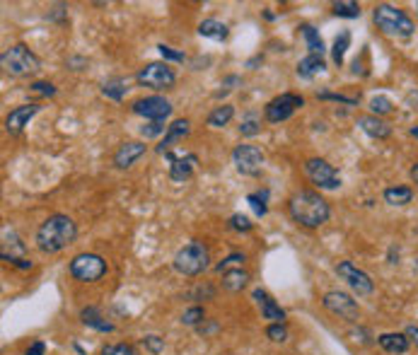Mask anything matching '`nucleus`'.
<instances>
[{"mask_svg": "<svg viewBox=\"0 0 418 355\" xmlns=\"http://www.w3.org/2000/svg\"><path fill=\"white\" fill-rule=\"evenodd\" d=\"M252 297L257 300V304H259V309H262L264 319L274 321V324H283V319H285V312H283V309H281V304L276 302V300L271 297L269 293H266V290H262V288H257V290L252 293Z\"/></svg>", "mask_w": 418, "mask_h": 355, "instance_id": "18", "label": "nucleus"}, {"mask_svg": "<svg viewBox=\"0 0 418 355\" xmlns=\"http://www.w3.org/2000/svg\"><path fill=\"white\" fill-rule=\"evenodd\" d=\"M131 109H133V114L148 119V121H165V119L172 116V102L160 95L140 97V100L133 102Z\"/></svg>", "mask_w": 418, "mask_h": 355, "instance_id": "11", "label": "nucleus"}, {"mask_svg": "<svg viewBox=\"0 0 418 355\" xmlns=\"http://www.w3.org/2000/svg\"><path fill=\"white\" fill-rule=\"evenodd\" d=\"M349 46H351V32H341V34L336 36V41H334V48H331V58H334L336 65L344 63Z\"/></svg>", "mask_w": 418, "mask_h": 355, "instance_id": "30", "label": "nucleus"}, {"mask_svg": "<svg viewBox=\"0 0 418 355\" xmlns=\"http://www.w3.org/2000/svg\"><path fill=\"white\" fill-rule=\"evenodd\" d=\"M244 261H247V256H244L242 251H232L230 256H225V259H222L220 264L215 266V271H218V273H227V271H232V269H242Z\"/></svg>", "mask_w": 418, "mask_h": 355, "instance_id": "31", "label": "nucleus"}, {"mask_svg": "<svg viewBox=\"0 0 418 355\" xmlns=\"http://www.w3.org/2000/svg\"><path fill=\"white\" fill-rule=\"evenodd\" d=\"M406 338H409V341H414L418 346V329H416V326H409V329H406Z\"/></svg>", "mask_w": 418, "mask_h": 355, "instance_id": "47", "label": "nucleus"}, {"mask_svg": "<svg viewBox=\"0 0 418 355\" xmlns=\"http://www.w3.org/2000/svg\"><path fill=\"white\" fill-rule=\"evenodd\" d=\"M266 336H269L271 341H276V343H283L288 338V329L283 324H271L269 329H266Z\"/></svg>", "mask_w": 418, "mask_h": 355, "instance_id": "41", "label": "nucleus"}, {"mask_svg": "<svg viewBox=\"0 0 418 355\" xmlns=\"http://www.w3.org/2000/svg\"><path fill=\"white\" fill-rule=\"evenodd\" d=\"M196 329H198V334L205 338V336H210V334H218V329H220V326L215 324L213 319H205L203 324H201V326H196Z\"/></svg>", "mask_w": 418, "mask_h": 355, "instance_id": "44", "label": "nucleus"}, {"mask_svg": "<svg viewBox=\"0 0 418 355\" xmlns=\"http://www.w3.org/2000/svg\"><path fill=\"white\" fill-rule=\"evenodd\" d=\"M370 109H372L375 116H382V114H389V112H392L394 105H392V100H389V97L377 95V97H372V100H370Z\"/></svg>", "mask_w": 418, "mask_h": 355, "instance_id": "34", "label": "nucleus"}, {"mask_svg": "<svg viewBox=\"0 0 418 355\" xmlns=\"http://www.w3.org/2000/svg\"><path fill=\"white\" fill-rule=\"evenodd\" d=\"M259 61H262V56H257V58H252V61H249L247 65H249V68H254V65H257Z\"/></svg>", "mask_w": 418, "mask_h": 355, "instance_id": "51", "label": "nucleus"}, {"mask_svg": "<svg viewBox=\"0 0 418 355\" xmlns=\"http://www.w3.org/2000/svg\"><path fill=\"white\" fill-rule=\"evenodd\" d=\"M167 162H170V179L177 184L191 179L194 167L198 165V157L194 152H184V155H177V152H167Z\"/></svg>", "mask_w": 418, "mask_h": 355, "instance_id": "14", "label": "nucleus"}, {"mask_svg": "<svg viewBox=\"0 0 418 355\" xmlns=\"http://www.w3.org/2000/svg\"><path fill=\"white\" fill-rule=\"evenodd\" d=\"M5 264H10V266H18V269H32V261H27V259H3Z\"/></svg>", "mask_w": 418, "mask_h": 355, "instance_id": "46", "label": "nucleus"}, {"mask_svg": "<svg viewBox=\"0 0 418 355\" xmlns=\"http://www.w3.org/2000/svg\"><path fill=\"white\" fill-rule=\"evenodd\" d=\"M324 70H327L324 56H314V53H309V56H305L300 63H297V75H300L302 80H312L314 75L324 73Z\"/></svg>", "mask_w": 418, "mask_h": 355, "instance_id": "21", "label": "nucleus"}, {"mask_svg": "<svg viewBox=\"0 0 418 355\" xmlns=\"http://www.w3.org/2000/svg\"><path fill=\"white\" fill-rule=\"evenodd\" d=\"M300 107H305V97L292 95V92H283V95L274 97V100L264 107V116L269 123H281V121H288Z\"/></svg>", "mask_w": 418, "mask_h": 355, "instance_id": "9", "label": "nucleus"}, {"mask_svg": "<svg viewBox=\"0 0 418 355\" xmlns=\"http://www.w3.org/2000/svg\"><path fill=\"white\" fill-rule=\"evenodd\" d=\"M162 130H165V123L162 121H150V123L140 126V135H143V138H157Z\"/></svg>", "mask_w": 418, "mask_h": 355, "instance_id": "40", "label": "nucleus"}, {"mask_svg": "<svg viewBox=\"0 0 418 355\" xmlns=\"http://www.w3.org/2000/svg\"><path fill=\"white\" fill-rule=\"evenodd\" d=\"M372 20L375 25H377V29L389 36H411L416 32L414 20H411L404 10L394 8V5H387V3L375 5Z\"/></svg>", "mask_w": 418, "mask_h": 355, "instance_id": "3", "label": "nucleus"}, {"mask_svg": "<svg viewBox=\"0 0 418 355\" xmlns=\"http://www.w3.org/2000/svg\"><path fill=\"white\" fill-rule=\"evenodd\" d=\"M411 179H414V184L418 187V162H416L414 167H411Z\"/></svg>", "mask_w": 418, "mask_h": 355, "instance_id": "48", "label": "nucleus"}, {"mask_svg": "<svg viewBox=\"0 0 418 355\" xmlns=\"http://www.w3.org/2000/svg\"><path fill=\"white\" fill-rule=\"evenodd\" d=\"M247 283H249V273L242 271V269H232V271L222 273V288H225V290H230V293L244 290V288H247Z\"/></svg>", "mask_w": 418, "mask_h": 355, "instance_id": "24", "label": "nucleus"}, {"mask_svg": "<svg viewBox=\"0 0 418 355\" xmlns=\"http://www.w3.org/2000/svg\"><path fill=\"white\" fill-rule=\"evenodd\" d=\"M227 225H230L232 230H237V232H252L254 222L249 220L247 215H242V213H235V215L230 217V222H227Z\"/></svg>", "mask_w": 418, "mask_h": 355, "instance_id": "36", "label": "nucleus"}, {"mask_svg": "<svg viewBox=\"0 0 418 355\" xmlns=\"http://www.w3.org/2000/svg\"><path fill=\"white\" fill-rule=\"evenodd\" d=\"M102 355H140V353L131 343H112V346L102 348Z\"/></svg>", "mask_w": 418, "mask_h": 355, "instance_id": "35", "label": "nucleus"}, {"mask_svg": "<svg viewBox=\"0 0 418 355\" xmlns=\"http://www.w3.org/2000/svg\"><path fill=\"white\" fill-rule=\"evenodd\" d=\"M143 346L145 348H148V351L150 353H162V351H165V341H162V338L160 336H155V334H150V336H145L143 338Z\"/></svg>", "mask_w": 418, "mask_h": 355, "instance_id": "42", "label": "nucleus"}, {"mask_svg": "<svg viewBox=\"0 0 418 355\" xmlns=\"http://www.w3.org/2000/svg\"><path fill=\"white\" fill-rule=\"evenodd\" d=\"M240 130H242V135H247V138H252V135H257L259 130H262V123L257 121V116H254V114H249V116L242 121Z\"/></svg>", "mask_w": 418, "mask_h": 355, "instance_id": "38", "label": "nucleus"}, {"mask_svg": "<svg viewBox=\"0 0 418 355\" xmlns=\"http://www.w3.org/2000/svg\"><path fill=\"white\" fill-rule=\"evenodd\" d=\"M416 13H418V3H416Z\"/></svg>", "mask_w": 418, "mask_h": 355, "instance_id": "52", "label": "nucleus"}, {"mask_svg": "<svg viewBox=\"0 0 418 355\" xmlns=\"http://www.w3.org/2000/svg\"><path fill=\"white\" fill-rule=\"evenodd\" d=\"M288 213L297 225L307 227V230H317L324 222H329L331 208L329 203L317 194V191H297L288 201Z\"/></svg>", "mask_w": 418, "mask_h": 355, "instance_id": "1", "label": "nucleus"}, {"mask_svg": "<svg viewBox=\"0 0 418 355\" xmlns=\"http://www.w3.org/2000/svg\"><path fill=\"white\" fill-rule=\"evenodd\" d=\"M232 165H235L237 172L244 174V177H257L264 167L262 147L249 145V143L237 145L235 150H232Z\"/></svg>", "mask_w": 418, "mask_h": 355, "instance_id": "10", "label": "nucleus"}, {"mask_svg": "<svg viewBox=\"0 0 418 355\" xmlns=\"http://www.w3.org/2000/svg\"><path fill=\"white\" fill-rule=\"evenodd\" d=\"M336 18H344V20H356L360 18V5L353 3V0H339V3L331 5Z\"/></svg>", "mask_w": 418, "mask_h": 355, "instance_id": "29", "label": "nucleus"}, {"mask_svg": "<svg viewBox=\"0 0 418 355\" xmlns=\"http://www.w3.org/2000/svg\"><path fill=\"white\" fill-rule=\"evenodd\" d=\"M358 126H360L363 130H365L370 138H377V140H384L392 135V126L387 121H382L379 116H375V114H365V116H358Z\"/></svg>", "mask_w": 418, "mask_h": 355, "instance_id": "19", "label": "nucleus"}, {"mask_svg": "<svg viewBox=\"0 0 418 355\" xmlns=\"http://www.w3.org/2000/svg\"><path fill=\"white\" fill-rule=\"evenodd\" d=\"M322 304L329 309L331 314L341 316V319L346 321H358V316H360V309H358V302L351 297V295L341 293V290H329L324 295Z\"/></svg>", "mask_w": 418, "mask_h": 355, "instance_id": "13", "label": "nucleus"}, {"mask_svg": "<svg viewBox=\"0 0 418 355\" xmlns=\"http://www.w3.org/2000/svg\"><path fill=\"white\" fill-rule=\"evenodd\" d=\"M317 100H331V102H341V105L356 107L358 97H344V95H334V92H317Z\"/></svg>", "mask_w": 418, "mask_h": 355, "instance_id": "39", "label": "nucleus"}, {"mask_svg": "<svg viewBox=\"0 0 418 355\" xmlns=\"http://www.w3.org/2000/svg\"><path fill=\"white\" fill-rule=\"evenodd\" d=\"M29 90H34L36 95H44V97H53V95H56V87H53L51 83H41V80H36V83H32V85H29Z\"/></svg>", "mask_w": 418, "mask_h": 355, "instance_id": "43", "label": "nucleus"}, {"mask_svg": "<svg viewBox=\"0 0 418 355\" xmlns=\"http://www.w3.org/2000/svg\"><path fill=\"white\" fill-rule=\"evenodd\" d=\"M145 150H148L145 143H140V140H128V143H123L116 152H114V165H116L119 169L133 167L135 162L145 155Z\"/></svg>", "mask_w": 418, "mask_h": 355, "instance_id": "17", "label": "nucleus"}, {"mask_svg": "<svg viewBox=\"0 0 418 355\" xmlns=\"http://www.w3.org/2000/svg\"><path fill=\"white\" fill-rule=\"evenodd\" d=\"M266 199H269V191H262V194H249V196H247V203L252 206V210L257 213L259 217H264L266 213H269Z\"/></svg>", "mask_w": 418, "mask_h": 355, "instance_id": "32", "label": "nucleus"}, {"mask_svg": "<svg viewBox=\"0 0 418 355\" xmlns=\"http://www.w3.org/2000/svg\"><path fill=\"white\" fill-rule=\"evenodd\" d=\"M189 130H191V121H189V119H177V121H172L170 126H167L165 140L155 147V152L157 155H167V152H172V147H175L179 140L187 138Z\"/></svg>", "mask_w": 418, "mask_h": 355, "instance_id": "16", "label": "nucleus"}, {"mask_svg": "<svg viewBox=\"0 0 418 355\" xmlns=\"http://www.w3.org/2000/svg\"><path fill=\"white\" fill-rule=\"evenodd\" d=\"M157 51H160V56L165 58V61H177V63H184V61H187V53H184V51H177V48L167 46V43H160V46H157Z\"/></svg>", "mask_w": 418, "mask_h": 355, "instance_id": "37", "label": "nucleus"}, {"mask_svg": "<svg viewBox=\"0 0 418 355\" xmlns=\"http://www.w3.org/2000/svg\"><path fill=\"white\" fill-rule=\"evenodd\" d=\"M88 61H85V58H70L68 61V65H85Z\"/></svg>", "mask_w": 418, "mask_h": 355, "instance_id": "49", "label": "nucleus"}, {"mask_svg": "<svg viewBox=\"0 0 418 355\" xmlns=\"http://www.w3.org/2000/svg\"><path fill=\"white\" fill-rule=\"evenodd\" d=\"M70 276L80 283H97L102 276L107 273V261L102 259L100 254H90V251H83V254L73 256L70 261Z\"/></svg>", "mask_w": 418, "mask_h": 355, "instance_id": "6", "label": "nucleus"}, {"mask_svg": "<svg viewBox=\"0 0 418 355\" xmlns=\"http://www.w3.org/2000/svg\"><path fill=\"white\" fill-rule=\"evenodd\" d=\"M198 34L205 36V39L222 41V39H227V34H230V27H227L225 22L215 20V18H208L198 25Z\"/></svg>", "mask_w": 418, "mask_h": 355, "instance_id": "22", "label": "nucleus"}, {"mask_svg": "<svg viewBox=\"0 0 418 355\" xmlns=\"http://www.w3.org/2000/svg\"><path fill=\"white\" fill-rule=\"evenodd\" d=\"M305 174L317 189L334 191L341 187V174L336 172L334 165H329L322 157H309V160H305Z\"/></svg>", "mask_w": 418, "mask_h": 355, "instance_id": "7", "label": "nucleus"}, {"mask_svg": "<svg viewBox=\"0 0 418 355\" xmlns=\"http://www.w3.org/2000/svg\"><path fill=\"white\" fill-rule=\"evenodd\" d=\"M232 116H235V107H232V105H222V107H215L213 112L208 114L205 123H208L210 128H222V126H227V123L232 121Z\"/></svg>", "mask_w": 418, "mask_h": 355, "instance_id": "25", "label": "nucleus"}, {"mask_svg": "<svg viewBox=\"0 0 418 355\" xmlns=\"http://www.w3.org/2000/svg\"><path fill=\"white\" fill-rule=\"evenodd\" d=\"M336 273L349 283L351 290L356 293L358 297H368V295H372L375 286H372L370 276H368L365 271L358 269V266H353L351 261H339V264H336Z\"/></svg>", "mask_w": 418, "mask_h": 355, "instance_id": "12", "label": "nucleus"}, {"mask_svg": "<svg viewBox=\"0 0 418 355\" xmlns=\"http://www.w3.org/2000/svg\"><path fill=\"white\" fill-rule=\"evenodd\" d=\"M300 32L307 41L309 53H314V56H324V39L319 36V32L314 29L312 25H300Z\"/></svg>", "mask_w": 418, "mask_h": 355, "instance_id": "27", "label": "nucleus"}, {"mask_svg": "<svg viewBox=\"0 0 418 355\" xmlns=\"http://www.w3.org/2000/svg\"><path fill=\"white\" fill-rule=\"evenodd\" d=\"M75 237H78V227H75L73 217L56 213V215H48L39 225L34 242L44 254H56V251L66 249L68 244H73Z\"/></svg>", "mask_w": 418, "mask_h": 355, "instance_id": "2", "label": "nucleus"}, {"mask_svg": "<svg viewBox=\"0 0 418 355\" xmlns=\"http://www.w3.org/2000/svg\"><path fill=\"white\" fill-rule=\"evenodd\" d=\"M377 343L392 355H404L409 351V338H406V334H382L377 338Z\"/></svg>", "mask_w": 418, "mask_h": 355, "instance_id": "23", "label": "nucleus"}, {"mask_svg": "<svg viewBox=\"0 0 418 355\" xmlns=\"http://www.w3.org/2000/svg\"><path fill=\"white\" fill-rule=\"evenodd\" d=\"M135 80H138V85L150 87V90H170V87L177 83V75L167 63L155 61V63H148L145 68H140L138 73H135Z\"/></svg>", "mask_w": 418, "mask_h": 355, "instance_id": "8", "label": "nucleus"}, {"mask_svg": "<svg viewBox=\"0 0 418 355\" xmlns=\"http://www.w3.org/2000/svg\"><path fill=\"white\" fill-rule=\"evenodd\" d=\"M39 105H22V107H15L13 112L5 116V130L10 135H20L25 130V126H29V121L34 119V114L39 112Z\"/></svg>", "mask_w": 418, "mask_h": 355, "instance_id": "15", "label": "nucleus"}, {"mask_svg": "<svg viewBox=\"0 0 418 355\" xmlns=\"http://www.w3.org/2000/svg\"><path fill=\"white\" fill-rule=\"evenodd\" d=\"M205 321V309L203 307H189L187 312L182 314V324H187V326H201Z\"/></svg>", "mask_w": 418, "mask_h": 355, "instance_id": "33", "label": "nucleus"}, {"mask_svg": "<svg viewBox=\"0 0 418 355\" xmlns=\"http://www.w3.org/2000/svg\"><path fill=\"white\" fill-rule=\"evenodd\" d=\"M409 133H411V138H416V140H418V126H411Z\"/></svg>", "mask_w": 418, "mask_h": 355, "instance_id": "50", "label": "nucleus"}, {"mask_svg": "<svg viewBox=\"0 0 418 355\" xmlns=\"http://www.w3.org/2000/svg\"><path fill=\"white\" fill-rule=\"evenodd\" d=\"M208 261H210L208 247H205L203 242H198V239H194V242L184 244V247L177 251L172 266H175V271L182 273V276H198V273L208 269Z\"/></svg>", "mask_w": 418, "mask_h": 355, "instance_id": "5", "label": "nucleus"}, {"mask_svg": "<svg viewBox=\"0 0 418 355\" xmlns=\"http://www.w3.org/2000/svg\"><path fill=\"white\" fill-rule=\"evenodd\" d=\"M0 65H3L5 73L15 75V78H29V75L39 73L41 70V61L29 46L25 43H15L8 51H3L0 56Z\"/></svg>", "mask_w": 418, "mask_h": 355, "instance_id": "4", "label": "nucleus"}, {"mask_svg": "<svg viewBox=\"0 0 418 355\" xmlns=\"http://www.w3.org/2000/svg\"><path fill=\"white\" fill-rule=\"evenodd\" d=\"M80 319H83V324L85 326H90V329H95V331H102V334H112L114 331V324L112 321H107L104 316H102V312L97 307H83V312H80Z\"/></svg>", "mask_w": 418, "mask_h": 355, "instance_id": "20", "label": "nucleus"}, {"mask_svg": "<svg viewBox=\"0 0 418 355\" xmlns=\"http://www.w3.org/2000/svg\"><path fill=\"white\" fill-rule=\"evenodd\" d=\"M126 92H128L126 78H112L102 85V95L109 97V100H114V102H121L123 97H126Z\"/></svg>", "mask_w": 418, "mask_h": 355, "instance_id": "26", "label": "nucleus"}, {"mask_svg": "<svg viewBox=\"0 0 418 355\" xmlns=\"http://www.w3.org/2000/svg\"><path fill=\"white\" fill-rule=\"evenodd\" d=\"M46 353V343L44 341H34L29 348L25 351V355H44Z\"/></svg>", "mask_w": 418, "mask_h": 355, "instance_id": "45", "label": "nucleus"}, {"mask_svg": "<svg viewBox=\"0 0 418 355\" xmlns=\"http://www.w3.org/2000/svg\"><path fill=\"white\" fill-rule=\"evenodd\" d=\"M382 196L389 206H406V203H411V199H414V191L409 187H389V189H384Z\"/></svg>", "mask_w": 418, "mask_h": 355, "instance_id": "28", "label": "nucleus"}]
</instances>
